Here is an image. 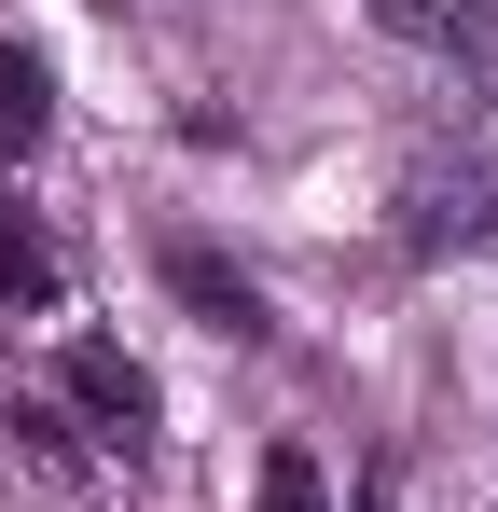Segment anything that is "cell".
Returning a JSON list of instances; mask_svg holds the SVG:
<instances>
[{"mask_svg":"<svg viewBox=\"0 0 498 512\" xmlns=\"http://www.w3.org/2000/svg\"><path fill=\"white\" fill-rule=\"evenodd\" d=\"M485 222H498V167H415V180H402V250H415V263L471 250Z\"/></svg>","mask_w":498,"mask_h":512,"instance_id":"obj_1","label":"cell"},{"mask_svg":"<svg viewBox=\"0 0 498 512\" xmlns=\"http://www.w3.org/2000/svg\"><path fill=\"white\" fill-rule=\"evenodd\" d=\"M166 291H180V305H194V319H208V333H263V277H249V263H222V250H194V236H180V250H166Z\"/></svg>","mask_w":498,"mask_h":512,"instance_id":"obj_3","label":"cell"},{"mask_svg":"<svg viewBox=\"0 0 498 512\" xmlns=\"http://www.w3.org/2000/svg\"><path fill=\"white\" fill-rule=\"evenodd\" d=\"M14 429H28V457H42V471H83V443H70L56 402H14Z\"/></svg>","mask_w":498,"mask_h":512,"instance_id":"obj_8","label":"cell"},{"mask_svg":"<svg viewBox=\"0 0 498 512\" xmlns=\"http://www.w3.org/2000/svg\"><path fill=\"white\" fill-rule=\"evenodd\" d=\"M263 512H332V485H319V457H305V443H277V457H263Z\"/></svg>","mask_w":498,"mask_h":512,"instance_id":"obj_7","label":"cell"},{"mask_svg":"<svg viewBox=\"0 0 498 512\" xmlns=\"http://www.w3.org/2000/svg\"><path fill=\"white\" fill-rule=\"evenodd\" d=\"M56 291H70V250L28 208H0V305H56Z\"/></svg>","mask_w":498,"mask_h":512,"instance_id":"obj_5","label":"cell"},{"mask_svg":"<svg viewBox=\"0 0 498 512\" xmlns=\"http://www.w3.org/2000/svg\"><path fill=\"white\" fill-rule=\"evenodd\" d=\"M56 374H70V402L97 416V443H125V457L153 443V374H139V360H125L111 333H83L70 360H56Z\"/></svg>","mask_w":498,"mask_h":512,"instance_id":"obj_2","label":"cell"},{"mask_svg":"<svg viewBox=\"0 0 498 512\" xmlns=\"http://www.w3.org/2000/svg\"><path fill=\"white\" fill-rule=\"evenodd\" d=\"M42 125H56V70L28 42H0V153H42Z\"/></svg>","mask_w":498,"mask_h":512,"instance_id":"obj_6","label":"cell"},{"mask_svg":"<svg viewBox=\"0 0 498 512\" xmlns=\"http://www.w3.org/2000/svg\"><path fill=\"white\" fill-rule=\"evenodd\" d=\"M388 42H443V56H485L498 42V0H374Z\"/></svg>","mask_w":498,"mask_h":512,"instance_id":"obj_4","label":"cell"}]
</instances>
